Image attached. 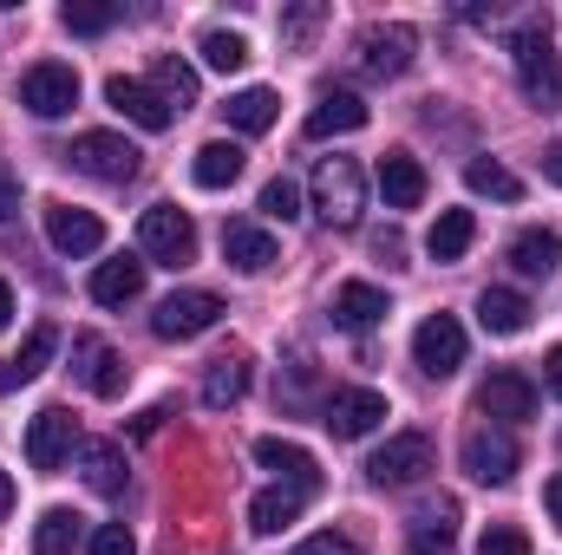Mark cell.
<instances>
[{"label": "cell", "mask_w": 562, "mask_h": 555, "mask_svg": "<svg viewBox=\"0 0 562 555\" xmlns=\"http://www.w3.org/2000/svg\"><path fill=\"white\" fill-rule=\"evenodd\" d=\"M510 59H517V79H524V99L537 112H557L562 105V59L550 46V20H530L510 33Z\"/></svg>", "instance_id": "6da1fadb"}, {"label": "cell", "mask_w": 562, "mask_h": 555, "mask_svg": "<svg viewBox=\"0 0 562 555\" xmlns=\"http://www.w3.org/2000/svg\"><path fill=\"white\" fill-rule=\"evenodd\" d=\"M307 190H314V216L334 223V229H353L360 209H367V177H360L353 157H321Z\"/></svg>", "instance_id": "7a4b0ae2"}, {"label": "cell", "mask_w": 562, "mask_h": 555, "mask_svg": "<svg viewBox=\"0 0 562 555\" xmlns=\"http://www.w3.org/2000/svg\"><path fill=\"white\" fill-rule=\"evenodd\" d=\"M138 249H144V262L190 269V262H196V223H190L177 203H150L138 216Z\"/></svg>", "instance_id": "3957f363"}, {"label": "cell", "mask_w": 562, "mask_h": 555, "mask_svg": "<svg viewBox=\"0 0 562 555\" xmlns=\"http://www.w3.org/2000/svg\"><path fill=\"white\" fill-rule=\"evenodd\" d=\"M66 163L92 183H132L138 177V144H125L119 132H79L66 144Z\"/></svg>", "instance_id": "277c9868"}, {"label": "cell", "mask_w": 562, "mask_h": 555, "mask_svg": "<svg viewBox=\"0 0 562 555\" xmlns=\"http://www.w3.org/2000/svg\"><path fill=\"white\" fill-rule=\"evenodd\" d=\"M216 320H223V301H216L210 287H177V294L157 301L150 333H157V340H196V333H210Z\"/></svg>", "instance_id": "5b68a950"}, {"label": "cell", "mask_w": 562, "mask_h": 555, "mask_svg": "<svg viewBox=\"0 0 562 555\" xmlns=\"http://www.w3.org/2000/svg\"><path fill=\"white\" fill-rule=\"evenodd\" d=\"M413 53H419V33H413V26H367V33L353 39V66H360L367 79H400V72H413Z\"/></svg>", "instance_id": "8992f818"}, {"label": "cell", "mask_w": 562, "mask_h": 555, "mask_svg": "<svg viewBox=\"0 0 562 555\" xmlns=\"http://www.w3.org/2000/svg\"><path fill=\"white\" fill-rule=\"evenodd\" d=\"M425 471H431V438H425V431H400V438H386V444L367 457V477H373L380 490L419 484Z\"/></svg>", "instance_id": "52a82bcc"}, {"label": "cell", "mask_w": 562, "mask_h": 555, "mask_svg": "<svg viewBox=\"0 0 562 555\" xmlns=\"http://www.w3.org/2000/svg\"><path fill=\"white\" fill-rule=\"evenodd\" d=\"M20 105H26L33 118H66V112L79 105V72L59 66V59H40V66L20 79Z\"/></svg>", "instance_id": "ba28073f"}, {"label": "cell", "mask_w": 562, "mask_h": 555, "mask_svg": "<svg viewBox=\"0 0 562 555\" xmlns=\"http://www.w3.org/2000/svg\"><path fill=\"white\" fill-rule=\"evenodd\" d=\"M321 424H327L334 438H367V431L386 424V399H380L373 386H334L327 406H321Z\"/></svg>", "instance_id": "9c48e42d"}, {"label": "cell", "mask_w": 562, "mask_h": 555, "mask_svg": "<svg viewBox=\"0 0 562 555\" xmlns=\"http://www.w3.org/2000/svg\"><path fill=\"white\" fill-rule=\"evenodd\" d=\"M458 457H464V477H471V484H510V477H517V464H524L517 438H510V431H491V424H484V431H471Z\"/></svg>", "instance_id": "30bf717a"}, {"label": "cell", "mask_w": 562, "mask_h": 555, "mask_svg": "<svg viewBox=\"0 0 562 555\" xmlns=\"http://www.w3.org/2000/svg\"><path fill=\"white\" fill-rule=\"evenodd\" d=\"M413 360H419L431 380H451V373L464 366V327H458L451 314L419 320V333H413Z\"/></svg>", "instance_id": "8fae6325"}, {"label": "cell", "mask_w": 562, "mask_h": 555, "mask_svg": "<svg viewBox=\"0 0 562 555\" xmlns=\"http://www.w3.org/2000/svg\"><path fill=\"white\" fill-rule=\"evenodd\" d=\"M72 438H79V424H72L66 406L33 412V424H26V464H33V471H59V464L72 457Z\"/></svg>", "instance_id": "7c38bea8"}, {"label": "cell", "mask_w": 562, "mask_h": 555, "mask_svg": "<svg viewBox=\"0 0 562 555\" xmlns=\"http://www.w3.org/2000/svg\"><path fill=\"white\" fill-rule=\"evenodd\" d=\"M46 242L59 256H99L105 249V223L92 209H72V203H46Z\"/></svg>", "instance_id": "4fadbf2b"}, {"label": "cell", "mask_w": 562, "mask_h": 555, "mask_svg": "<svg viewBox=\"0 0 562 555\" xmlns=\"http://www.w3.org/2000/svg\"><path fill=\"white\" fill-rule=\"evenodd\" d=\"M72 373H79V380H86V393H99V399H119V393H125V380H132V373H125V360H119L99 333H79V340H72Z\"/></svg>", "instance_id": "5bb4252c"}, {"label": "cell", "mask_w": 562, "mask_h": 555, "mask_svg": "<svg viewBox=\"0 0 562 555\" xmlns=\"http://www.w3.org/2000/svg\"><path fill=\"white\" fill-rule=\"evenodd\" d=\"M105 105H112L119 118H132L138 132H170V118H177V112L157 99V86H144V79H125V72H119V79H105Z\"/></svg>", "instance_id": "9a60e30c"}, {"label": "cell", "mask_w": 562, "mask_h": 555, "mask_svg": "<svg viewBox=\"0 0 562 555\" xmlns=\"http://www.w3.org/2000/svg\"><path fill=\"white\" fill-rule=\"evenodd\" d=\"M256 464H262V471H276L281 484H294L301 497H314V484H321L314 451H301L294 438H256Z\"/></svg>", "instance_id": "2e32d148"}, {"label": "cell", "mask_w": 562, "mask_h": 555, "mask_svg": "<svg viewBox=\"0 0 562 555\" xmlns=\"http://www.w3.org/2000/svg\"><path fill=\"white\" fill-rule=\"evenodd\" d=\"M477 412L484 418H504V424H517V418H530L537 412V386L524 380V373H491L484 386H477Z\"/></svg>", "instance_id": "e0dca14e"}, {"label": "cell", "mask_w": 562, "mask_h": 555, "mask_svg": "<svg viewBox=\"0 0 562 555\" xmlns=\"http://www.w3.org/2000/svg\"><path fill=\"white\" fill-rule=\"evenodd\" d=\"M367 118H373L367 99L347 92V86H334V92H321V105L307 112V138H347V132H360Z\"/></svg>", "instance_id": "ac0fdd59"}, {"label": "cell", "mask_w": 562, "mask_h": 555, "mask_svg": "<svg viewBox=\"0 0 562 555\" xmlns=\"http://www.w3.org/2000/svg\"><path fill=\"white\" fill-rule=\"evenodd\" d=\"M223 262L229 269H243V275H262V269H276V236L262 229V223H223Z\"/></svg>", "instance_id": "d6986e66"}, {"label": "cell", "mask_w": 562, "mask_h": 555, "mask_svg": "<svg viewBox=\"0 0 562 555\" xmlns=\"http://www.w3.org/2000/svg\"><path fill=\"white\" fill-rule=\"evenodd\" d=\"M380 190H386V209H419L425 203V163L413 150H386L380 157Z\"/></svg>", "instance_id": "ffe728a7"}, {"label": "cell", "mask_w": 562, "mask_h": 555, "mask_svg": "<svg viewBox=\"0 0 562 555\" xmlns=\"http://www.w3.org/2000/svg\"><path fill=\"white\" fill-rule=\"evenodd\" d=\"M144 269H150V262H138V256H112V262H99V269H92V301H99V307H125V301H138L144 294Z\"/></svg>", "instance_id": "44dd1931"}, {"label": "cell", "mask_w": 562, "mask_h": 555, "mask_svg": "<svg viewBox=\"0 0 562 555\" xmlns=\"http://www.w3.org/2000/svg\"><path fill=\"white\" fill-rule=\"evenodd\" d=\"M510 269L524 281H550L562 269V236L557 229H524V236L510 242Z\"/></svg>", "instance_id": "7402d4cb"}, {"label": "cell", "mask_w": 562, "mask_h": 555, "mask_svg": "<svg viewBox=\"0 0 562 555\" xmlns=\"http://www.w3.org/2000/svg\"><path fill=\"white\" fill-rule=\"evenodd\" d=\"M393 307H386V294L373 287V281H347L340 294H334V320L347 327V333H367V327H380Z\"/></svg>", "instance_id": "603a6c76"}, {"label": "cell", "mask_w": 562, "mask_h": 555, "mask_svg": "<svg viewBox=\"0 0 562 555\" xmlns=\"http://www.w3.org/2000/svg\"><path fill=\"white\" fill-rule=\"evenodd\" d=\"M243 163H249V150H243L236 138H210L203 150H196V163H190V170H196V183H203V190H229V183L243 177Z\"/></svg>", "instance_id": "cb8c5ba5"}, {"label": "cell", "mask_w": 562, "mask_h": 555, "mask_svg": "<svg viewBox=\"0 0 562 555\" xmlns=\"http://www.w3.org/2000/svg\"><path fill=\"white\" fill-rule=\"evenodd\" d=\"M477 320H484V333H524V327H530V294H517V287H484V294H477Z\"/></svg>", "instance_id": "d4e9b609"}, {"label": "cell", "mask_w": 562, "mask_h": 555, "mask_svg": "<svg viewBox=\"0 0 562 555\" xmlns=\"http://www.w3.org/2000/svg\"><path fill=\"white\" fill-rule=\"evenodd\" d=\"M53 347H59V327H33V333H26V347L0 366V393H13V386L40 380V373H46V360H53Z\"/></svg>", "instance_id": "484cf974"}, {"label": "cell", "mask_w": 562, "mask_h": 555, "mask_svg": "<svg viewBox=\"0 0 562 555\" xmlns=\"http://www.w3.org/2000/svg\"><path fill=\"white\" fill-rule=\"evenodd\" d=\"M471 242H477V216H471V209H445V216L431 223V236H425V256H431V262H458Z\"/></svg>", "instance_id": "4316f807"}, {"label": "cell", "mask_w": 562, "mask_h": 555, "mask_svg": "<svg viewBox=\"0 0 562 555\" xmlns=\"http://www.w3.org/2000/svg\"><path fill=\"white\" fill-rule=\"evenodd\" d=\"M243 393H249V360H210V373H203V406L210 412H229V406H243Z\"/></svg>", "instance_id": "83f0119b"}, {"label": "cell", "mask_w": 562, "mask_h": 555, "mask_svg": "<svg viewBox=\"0 0 562 555\" xmlns=\"http://www.w3.org/2000/svg\"><path fill=\"white\" fill-rule=\"evenodd\" d=\"M301 503H307V497H301L294 484H276V490H262V497L249 503V530H256V536H281V530L301 517Z\"/></svg>", "instance_id": "f1b7e54d"}, {"label": "cell", "mask_w": 562, "mask_h": 555, "mask_svg": "<svg viewBox=\"0 0 562 555\" xmlns=\"http://www.w3.org/2000/svg\"><path fill=\"white\" fill-rule=\"evenodd\" d=\"M86 484H92L99 497H119V490H125V451H119L112 438H92V444H86Z\"/></svg>", "instance_id": "f546056e"}, {"label": "cell", "mask_w": 562, "mask_h": 555, "mask_svg": "<svg viewBox=\"0 0 562 555\" xmlns=\"http://www.w3.org/2000/svg\"><path fill=\"white\" fill-rule=\"evenodd\" d=\"M464 183H471L477 196H497V203H517V196H524V177L504 170L497 157H471V163H464Z\"/></svg>", "instance_id": "4dcf8cb0"}, {"label": "cell", "mask_w": 562, "mask_h": 555, "mask_svg": "<svg viewBox=\"0 0 562 555\" xmlns=\"http://www.w3.org/2000/svg\"><path fill=\"white\" fill-rule=\"evenodd\" d=\"M276 105H281V99L269 92V86H249V92H236L223 112H229V125H236V132H269V125H276Z\"/></svg>", "instance_id": "1f68e13d"}, {"label": "cell", "mask_w": 562, "mask_h": 555, "mask_svg": "<svg viewBox=\"0 0 562 555\" xmlns=\"http://www.w3.org/2000/svg\"><path fill=\"white\" fill-rule=\"evenodd\" d=\"M150 86H157V99H164L170 112H190V105H196V72H190L183 59H157Z\"/></svg>", "instance_id": "d6a6232c"}, {"label": "cell", "mask_w": 562, "mask_h": 555, "mask_svg": "<svg viewBox=\"0 0 562 555\" xmlns=\"http://www.w3.org/2000/svg\"><path fill=\"white\" fill-rule=\"evenodd\" d=\"M79 550V517L72 510H46L33 523V555H72Z\"/></svg>", "instance_id": "836d02e7"}, {"label": "cell", "mask_w": 562, "mask_h": 555, "mask_svg": "<svg viewBox=\"0 0 562 555\" xmlns=\"http://www.w3.org/2000/svg\"><path fill=\"white\" fill-rule=\"evenodd\" d=\"M59 26H66V33L99 39V33H112V26H119V7H105V0H66V7H59Z\"/></svg>", "instance_id": "e575fe53"}, {"label": "cell", "mask_w": 562, "mask_h": 555, "mask_svg": "<svg viewBox=\"0 0 562 555\" xmlns=\"http://www.w3.org/2000/svg\"><path fill=\"white\" fill-rule=\"evenodd\" d=\"M196 53H203V66H216V72H243V66H249V39L229 33V26H210Z\"/></svg>", "instance_id": "d590c367"}, {"label": "cell", "mask_w": 562, "mask_h": 555, "mask_svg": "<svg viewBox=\"0 0 562 555\" xmlns=\"http://www.w3.org/2000/svg\"><path fill=\"white\" fill-rule=\"evenodd\" d=\"M451 536H458V503H438V510H425L419 523H413V550L419 555H445L451 550Z\"/></svg>", "instance_id": "8d00e7d4"}, {"label": "cell", "mask_w": 562, "mask_h": 555, "mask_svg": "<svg viewBox=\"0 0 562 555\" xmlns=\"http://www.w3.org/2000/svg\"><path fill=\"white\" fill-rule=\"evenodd\" d=\"M262 216H276V223H294V216H301V190H294L288 177L262 183Z\"/></svg>", "instance_id": "74e56055"}, {"label": "cell", "mask_w": 562, "mask_h": 555, "mask_svg": "<svg viewBox=\"0 0 562 555\" xmlns=\"http://www.w3.org/2000/svg\"><path fill=\"white\" fill-rule=\"evenodd\" d=\"M86 550L92 555H138V536H132L125 523H99V530L86 536Z\"/></svg>", "instance_id": "f35d334b"}, {"label": "cell", "mask_w": 562, "mask_h": 555, "mask_svg": "<svg viewBox=\"0 0 562 555\" xmlns=\"http://www.w3.org/2000/svg\"><path fill=\"white\" fill-rule=\"evenodd\" d=\"M477 555H530V536H524V530H510V523H491V530H484V543H477Z\"/></svg>", "instance_id": "ab89813d"}, {"label": "cell", "mask_w": 562, "mask_h": 555, "mask_svg": "<svg viewBox=\"0 0 562 555\" xmlns=\"http://www.w3.org/2000/svg\"><path fill=\"white\" fill-rule=\"evenodd\" d=\"M294 555H367V550H360L353 536H340V530H321V536H307Z\"/></svg>", "instance_id": "60d3db41"}, {"label": "cell", "mask_w": 562, "mask_h": 555, "mask_svg": "<svg viewBox=\"0 0 562 555\" xmlns=\"http://www.w3.org/2000/svg\"><path fill=\"white\" fill-rule=\"evenodd\" d=\"M314 26H321V7H294V13H281V39H288V46H307Z\"/></svg>", "instance_id": "b9f144b4"}, {"label": "cell", "mask_w": 562, "mask_h": 555, "mask_svg": "<svg viewBox=\"0 0 562 555\" xmlns=\"http://www.w3.org/2000/svg\"><path fill=\"white\" fill-rule=\"evenodd\" d=\"M7 216H20V183H13V177H0V223H7Z\"/></svg>", "instance_id": "7bdbcfd3"}, {"label": "cell", "mask_w": 562, "mask_h": 555, "mask_svg": "<svg viewBox=\"0 0 562 555\" xmlns=\"http://www.w3.org/2000/svg\"><path fill=\"white\" fill-rule=\"evenodd\" d=\"M543 386H550V393L562 399V347L550 353V360H543Z\"/></svg>", "instance_id": "ee69618b"}, {"label": "cell", "mask_w": 562, "mask_h": 555, "mask_svg": "<svg viewBox=\"0 0 562 555\" xmlns=\"http://www.w3.org/2000/svg\"><path fill=\"white\" fill-rule=\"evenodd\" d=\"M543 510H550V517L562 523V471L550 477V484H543Z\"/></svg>", "instance_id": "f6af8a7d"}, {"label": "cell", "mask_w": 562, "mask_h": 555, "mask_svg": "<svg viewBox=\"0 0 562 555\" xmlns=\"http://www.w3.org/2000/svg\"><path fill=\"white\" fill-rule=\"evenodd\" d=\"M543 177H550V183L562 190V138L550 144V150H543Z\"/></svg>", "instance_id": "bcb514c9"}, {"label": "cell", "mask_w": 562, "mask_h": 555, "mask_svg": "<svg viewBox=\"0 0 562 555\" xmlns=\"http://www.w3.org/2000/svg\"><path fill=\"white\" fill-rule=\"evenodd\" d=\"M7 510H13V477L0 471V523H7Z\"/></svg>", "instance_id": "7dc6e473"}, {"label": "cell", "mask_w": 562, "mask_h": 555, "mask_svg": "<svg viewBox=\"0 0 562 555\" xmlns=\"http://www.w3.org/2000/svg\"><path fill=\"white\" fill-rule=\"evenodd\" d=\"M7 320H13V287L0 281V327H7Z\"/></svg>", "instance_id": "c3c4849f"}]
</instances>
